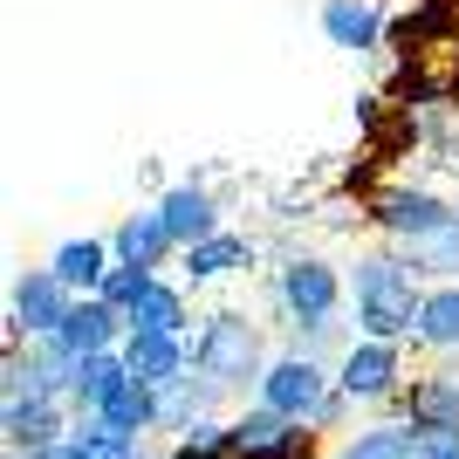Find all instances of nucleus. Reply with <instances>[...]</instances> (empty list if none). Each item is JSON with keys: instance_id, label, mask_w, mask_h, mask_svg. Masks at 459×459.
<instances>
[{"instance_id": "nucleus-6", "label": "nucleus", "mask_w": 459, "mask_h": 459, "mask_svg": "<svg viewBox=\"0 0 459 459\" xmlns=\"http://www.w3.org/2000/svg\"><path fill=\"white\" fill-rule=\"evenodd\" d=\"M56 336H62L69 350H76V357H96V350H110L117 336H131V316H124V308H110L103 295H82V302L69 308V323H62Z\"/></svg>"}, {"instance_id": "nucleus-12", "label": "nucleus", "mask_w": 459, "mask_h": 459, "mask_svg": "<svg viewBox=\"0 0 459 459\" xmlns=\"http://www.w3.org/2000/svg\"><path fill=\"white\" fill-rule=\"evenodd\" d=\"M391 384H398V350H391V343L370 336V343H357L343 357V391H350V398H384Z\"/></svg>"}, {"instance_id": "nucleus-14", "label": "nucleus", "mask_w": 459, "mask_h": 459, "mask_svg": "<svg viewBox=\"0 0 459 459\" xmlns=\"http://www.w3.org/2000/svg\"><path fill=\"white\" fill-rule=\"evenodd\" d=\"M240 268H254V247L240 240V233H212V240L186 247V274L192 281H220V274H240Z\"/></svg>"}, {"instance_id": "nucleus-8", "label": "nucleus", "mask_w": 459, "mask_h": 459, "mask_svg": "<svg viewBox=\"0 0 459 459\" xmlns=\"http://www.w3.org/2000/svg\"><path fill=\"white\" fill-rule=\"evenodd\" d=\"M158 220H165V233H172L178 247H199V240L220 233V206H212V192H199V186H172L158 199Z\"/></svg>"}, {"instance_id": "nucleus-17", "label": "nucleus", "mask_w": 459, "mask_h": 459, "mask_svg": "<svg viewBox=\"0 0 459 459\" xmlns=\"http://www.w3.org/2000/svg\"><path fill=\"white\" fill-rule=\"evenodd\" d=\"M419 336L439 350H459V288H432L419 308Z\"/></svg>"}, {"instance_id": "nucleus-18", "label": "nucleus", "mask_w": 459, "mask_h": 459, "mask_svg": "<svg viewBox=\"0 0 459 459\" xmlns=\"http://www.w3.org/2000/svg\"><path fill=\"white\" fill-rule=\"evenodd\" d=\"M144 281H152V268H131V261H117V268L103 274V288H96V295H103L110 308H131L137 295H144Z\"/></svg>"}, {"instance_id": "nucleus-21", "label": "nucleus", "mask_w": 459, "mask_h": 459, "mask_svg": "<svg viewBox=\"0 0 459 459\" xmlns=\"http://www.w3.org/2000/svg\"><path fill=\"white\" fill-rule=\"evenodd\" d=\"M411 459H459V425H425V432H411Z\"/></svg>"}, {"instance_id": "nucleus-4", "label": "nucleus", "mask_w": 459, "mask_h": 459, "mask_svg": "<svg viewBox=\"0 0 459 459\" xmlns=\"http://www.w3.org/2000/svg\"><path fill=\"white\" fill-rule=\"evenodd\" d=\"M336 295H343V288H336V268L316 261V254H302V261L281 268V302H288L295 323H308V329L329 323V316H336Z\"/></svg>"}, {"instance_id": "nucleus-10", "label": "nucleus", "mask_w": 459, "mask_h": 459, "mask_svg": "<svg viewBox=\"0 0 459 459\" xmlns=\"http://www.w3.org/2000/svg\"><path fill=\"white\" fill-rule=\"evenodd\" d=\"M110 247H117V261H131V268H158L178 240L165 233V220H158V206H152V212H124V227L110 233Z\"/></svg>"}, {"instance_id": "nucleus-15", "label": "nucleus", "mask_w": 459, "mask_h": 459, "mask_svg": "<svg viewBox=\"0 0 459 459\" xmlns=\"http://www.w3.org/2000/svg\"><path fill=\"white\" fill-rule=\"evenodd\" d=\"M124 316H131V329H165V336H178V329H186V295H178L172 281H158V274H152L144 295H137Z\"/></svg>"}, {"instance_id": "nucleus-20", "label": "nucleus", "mask_w": 459, "mask_h": 459, "mask_svg": "<svg viewBox=\"0 0 459 459\" xmlns=\"http://www.w3.org/2000/svg\"><path fill=\"white\" fill-rule=\"evenodd\" d=\"M419 261H425V268H439V274H459V220L446 233H432V240H419Z\"/></svg>"}, {"instance_id": "nucleus-9", "label": "nucleus", "mask_w": 459, "mask_h": 459, "mask_svg": "<svg viewBox=\"0 0 459 459\" xmlns=\"http://www.w3.org/2000/svg\"><path fill=\"white\" fill-rule=\"evenodd\" d=\"M268 411H281V419H302V411H316L323 404V370L308 364V357H288V364L268 370Z\"/></svg>"}, {"instance_id": "nucleus-2", "label": "nucleus", "mask_w": 459, "mask_h": 459, "mask_svg": "<svg viewBox=\"0 0 459 459\" xmlns=\"http://www.w3.org/2000/svg\"><path fill=\"white\" fill-rule=\"evenodd\" d=\"M192 364H199L206 384H240L261 364V336H254L240 316H212V323L199 329V343H192Z\"/></svg>"}, {"instance_id": "nucleus-1", "label": "nucleus", "mask_w": 459, "mask_h": 459, "mask_svg": "<svg viewBox=\"0 0 459 459\" xmlns=\"http://www.w3.org/2000/svg\"><path fill=\"white\" fill-rule=\"evenodd\" d=\"M419 308H425V295H419V281H411L404 261H391V254L357 261V323H364V336L398 343V336L419 329Z\"/></svg>"}, {"instance_id": "nucleus-13", "label": "nucleus", "mask_w": 459, "mask_h": 459, "mask_svg": "<svg viewBox=\"0 0 459 459\" xmlns=\"http://www.w3.org/2000/svg\"><path fill=\"white\" fill-rule=\"evenodd\" d=\"M48 268L76 288V295H96V288H103V274L117 268V247H103V240H62Z\"/></svg>"}, {"instance_id": "nucleus-19", "label": "nucleus", "mask_w": 459, "mask_h": 459, "mask_svg": "<svg viewBox=\"0 0 459 459\" xmlns=\"http://www.w3.org/2000/svg\"><path fill=\"white\" fill-rule=\"evenodd\" d=\"M343 459H411V432H364Z\"/></svg>"}, {"instance_id": "nucleus-16", "label": "nucleus", "mask_w": 459, "mask_h": 459, "mask_svg": "<svg viewBox=\"0 0 459 459\" xmlns=\"http://www.w3.org/2000/svg\"><path fill=\"white\" fill-rule=\"evenodd\" d=\"M7 439H14V446H35V453H41V446L56 439V404L35 398V391H28V404L7 398Z\"/></svg>"}, {"instance_id": "nucleus-11", "label": "nucleus", "mask_w": 459, "mask_h": 459, "mask_svg": "<svg viewBox=\"0 0 459 459\" xmlns=\"http://www.w3.org/2000/svg\"><path fill=\"white\" fill-rule=\"evenodd\" d=\"M323 35L336 41V48H377L384 35V14H377V0H323Z\"/></svg>"}, {"instance_id": "nucleus-3", "label": "nucleus", "mask_w": 459, "mask_h": 459, "mask_svg": "<svg viewBox=\"0 0 459 459\" xmlns=\"http://www.w3.org/2000/svg\"><path fill=\"white\" fill-rule=\"evenodd\" d=\"M69 308H76V288L56 268H35L14 281V329H28V336H56L69 323Z\"/></svg>"}, {"instance_id": "nucleus-5", "label": "nucleus", "mask_w": 459, "mask_h": 459, "mask_svg": "<svg viewBox=\"0 0 459 459\" xmlns=\"http://www.w3.org/2000/svg\"><path fill=\"white\" fill-rule=\"evenodd\" d=\"M459 212L446 206V199H432V192H377V227H391L398 233V240H411V247H419V240H432V233H446L453 227Z\"/></svg>"}, {"instance_id": "nucleus-7", "label": "nucleus", "mask_w": 459, "mask_h": 459, "mask_svg": "<svg viewBox=\"0 0 459 459\" xmlns=\"http://www.w3.org/2000/svg\"><path fill=\"white\" fill-rule=\"evenodd\" d=\"M124 364H131L137 384L165 391V384L186 377V350H178V336H165V329H131V336H124Z\"/></svg>"}]
</instances>
